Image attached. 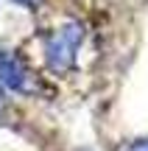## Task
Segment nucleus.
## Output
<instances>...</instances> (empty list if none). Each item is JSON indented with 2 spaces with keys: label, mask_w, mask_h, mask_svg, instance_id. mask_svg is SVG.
Instances as JSON below:
<instances>
[{
  "label": "nucleus",
  "mask_w": 148,
  "mask_h": 151,
  "mask_svg": "<svg viewBox=\"0 0 148 151\" xmlns=\"http://www.w3.org/2000/svg\"><path fill=\"white\" fill-rule=\"evenodd\" d=\"M84 39V25L81 22H67L64 28H59L56 34L48 37L45 45V62L53 73H67L76 65V50Z\"/></svg>",
  "instance_id": "nucleus-1"
},
{
  "label": "nucleus",
  "mask_w": 148,
  "mask_h": 151,
  "mask_svg": "<svg viewBox=\"0 0 148 151\" xmlns=\"http://www.w3.org/2000/svg\"><path fill=\"white\" fill-rule=\"evenodd\" d=\"M0 84L14 90V92L31 90V76H28L25 65L9 50H0Z\"/></svg>",
  "instance_id": "nucleus-2"
},
{
  "label": "nucleus",
  "mask_w": 148,
  "mask_h": 151,
  "mask_svg": "<svg viewBox=\"0 0 148 151\" xmlns=\"http://www.w3.org/2000/svg\"><path fill=\"white\" fill-rule=\"evenodd\" d=\"M3 106H6V101H3V92H0V118H3Z\"/></svg>",
  "instance_id": "nucleus-4"
},
{
  "label": "nucleus",
  "mask_w": 148,
  "mask_h": 151,
  "mask_svg": "<svg viewBox=\"0 0 148 151\" xmlns=\"http://www.w3.org/2000/svg\"><path fill=\"white\" fill-rule=\"evenodd\" d=\"M17 3H25V6H31V3H34V0H17Z\"/></svg>",
  "instance_id": "nucleus-5"
},
{
  "label": "nucleus",
  "mask_w": 148,
  "mask_h": 151,
  "mask_svg": "<svg viewBox=\"0 0 148 151\" xmlns=\"http://www.w3.org/2000/svg\"><path fill=\"white\" fill-rule=\"evenodd\" d=\"M126 151H148V137H143V140H137V143H132Z\"/></svg>",
  "instance_id": "nucleus-3"
}]
</instances>
